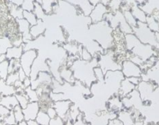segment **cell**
<instances>
[{"instance_id": "d4e9b609", "label": "cell", "mask_w": 159, "mask_h": 125, "mask_svg": "<svg viewBox=\"0 0 159 125\" xmlns=\"http://www.w3.org/2000/svg\"><path fill=\"white\" fill-rule=\"evenodd\" d=\"M23 17H24V19H25L30 24V27H31V26L35 25V24L38 23V20L37 16H35V14L33 13V12L25 11V10H24V12H23Z\"/></svg>"}, {"instance_id": "484cf974", "label": "cell", "mask_w": 159, "mask_h": 125, "mask_svg": "<svg viewBox=\"0 0 159 125\" xmlns=\"http://www.w3.org/2000/svg\"><path fill=\"white\" fill-rule=\"evenodd\" d=\"M9 60L0 62V79L6 80L9 75Z\"/></svg>"}, {"instance_id": "60d3db41", "label": "cell", "mask_w": 159, "mask_h": 125, "mask_svg": "<svg viewBox=\"0 0 159 125\" xmlns=\"http://www.w3.org/2000/svg\"><path fill=\"white\" fill-rule=\"evenodd\" d=\"M126 79H129V81L130 82H132L133 84L135 85L136 86L141 82V77H131V78H126Z\"/></svg>"}, {"instance_id": "7bdbcfd3", "label": "cell", "mask_w": 159, "mask_h": 125, "mask_svg": "<svg viewBox=\"0 0 159 125\" xmlns=\"http://www.w3.org/2000/svg\"><path fill=\"white\" fill-rule=\"evenodd\" d=\"M17 72H18V75H19V79L21 81V82H23V81H24V79L27 77V75H26V73L24 72V71L21 68H20L19 71H18Z\"/></svg>"}, {"instance_id": "e575fe53", "label": "cell", "mask_w": 159, "mask_h": 125, "mask_svg": "<svg viewBox=\"0 0 159 125\" xmlns=\"http://www.w3.org/2000/svg\"><path fill=\"white\" fill-rule=\"evenodd\" d=\"M3 121L6 124H16V119H15L14 114H13V110L10 111V114L4 117Z\"/></svg>"}, {"instance_id": "f1b7e54d", "label": "cell", "mask_w": 159, "mask_h": 125, "mask_svg": "<svg viewBox=\"0 0 159 125\" xmlns=\"http://www.w3.org/2000/svg\"><path fill=\"white\" fill-rule=\"evenodd\" d=\"M33 13L37 16L38 19H42L43 20L44 17L45 16V13L41 4L37 2H34V9Z\"/></svg>"}, {"instance_id": "7dc6e473", "label": "cell", "mask_w": 159, "mask_h": 125, "mask_svg": "<svg viewBox=\"0 0 159 125\" xmlns=\"http://www.w3.org/2000/svg\"><path fill=\"white\" fill-rule=\"evenodd\" d=\"M27 122V125H39V123L36 121V120H29Z\"/></svg>"}, {"instance_id": "ac0fdd59", "label": "cell", "mask_w": 159, "mask_h": 125, "mask_svg": "<svg viewBox=\"0 0 159 125\" xmlns=\"http://www.w3.org/2000/svg\"><path fill=\"white\" fill-rule=\"evenodd\" d=\"M7 7H8L9 13L10 14L11 17H13L16 20L24 18L23 17V12H24V10H23L22 7L14 5L13 3H10L8 1L7 2Z\"/></svg>"}, {"instance_id": "5bb4252c", "label": "cell", "mask_w": 159, "mask_h": 125, "mask_svg": "<svg viewBox=\"0 0 159 125\" xmlns=\"http://www.w3.org/2000/svg\"><path fill=\"white\" fill-rule=\"evenodd\" d=\"M137 88V86L135 85H134L132 82H130L129 81V79L125 78L121 82V85H120V87H119V92H118L117 95L119 97H126V96L129 95L133 90Z\"/></svg>"}, {"instance_id": "b9f144b4", "label": "cell", "mask_w": 159, "mask_h": 125, "mask_svg": "<svg viewBox=\"0 0 159 125\" xmlns=\"http://www.w3.org/2000/svg\"><path fill=\"white\" fill-rule=\"evenodd\" d=\"M31 82H32V80L30 79V78L29 77V76H27V77L26 78L24 81H23V85H24V89L30 87V86H31Z\"/></svg>"}, {"instance_id": "f546056e", "label": "cell", "mask_w": 159, "mask_h": 125, "mask_svg": "<svg viewBox=\"0 0 159 125\" xmlns=\"http://www.w3.org/2000/svg\"><path fill=\"white\" fill-rule=\"evenodd\" d=\"M13 114H14L15 119H16V123H20V122L23 121L24 120V113H23V109L20 106L17 105V106H15L13 110Z\"/></svg>"}, {"instance_id": "2e32d148", "label": "cell", "mask_w": 159, "mask_h": 125, "mask_svg": "<svg viewBox=\"0 0 159 125\" xmlns=\"http://www.w3.org/2000/svg\"><path fill=\"white\" fill-rule=\"evenodd\" d=\"M45 31V26L42 19H38L35 25L31 26L30 28V33L33 40L37 39L38 37L43 34Z\"/></svg>"}, {"instance_id": "603a6c76", "label": "cell", "mask_w": 159, "mask_h": 125, "mask_svg": "<svg viewBox=\"0 0 159 125\" xmlns=\"http://www.w3.org/2000/svg\"><path fill=\"white\" fill-rule=\"evenodd\" d=\"M41 5L43 8L45 14H51L54 10L55 5H57V4L55 3V0H42Z\"/></svg>"}, {"instance_id": "d6a6232c", "label": "cell", "mask_w": 159, "mask_h": 125, "mask_svg": "<svg viewBox=\"0 0 159 125\" xmlns=\"http://www.w3.org/2000/svg\"><path fill=\"white\" fill-rule=\"evenodd\" d=\"M18 80H20L18 72L10 73L6 79V82L10 86H14V84Z\"/></svg>"}, {"instance_id": "7402d4cb", "label": "cell", "mask_w": 159, "mask_h": 125, "mask_svg": "<svg viewBox=\"0 0 159 125\" xmlns=\"http://www.w3.org/2000/svg\"><path fill=\"white\" fill-rule=\"evenodd\" d=\"M36 121L39 123V125H49V122L51 118L48 117L46 111L40 110L38 115L36 117Z\"/></svg>"}, {"instance_id": "277c9868", "label": "cell", "mask_w": 159, "mask_h": 125, "mask_svg": "<svg viewBox=\"0 0 159 125\" xmlns=\"http://www.w3.org/2000/svg\"><path fill=\"white\" fill-rule=\"evenodd\" d=\"M38 58V51L35 49L25 50L20 58L21 68L27 76H30L31 67L34 61Z\"/></svg>"}, {"instance_id": "7a4b0ae2", "label": "cell", "mask_w": 159, "mask_h": 125, "mask_svg": "<svg viewBox=\"0 0 159 125\" xmlns=\"http://www.w3.org/2000/svg\"><path fill=\"white\" fill-rule=\"evenodd\" d=\"M125 79L121 70L116 71H108L105 74L104 83L108 90L113 95H117L121 82Z\"/></svg>"}, {"instance_id": "8d00e7d4", "label": "cell", "mask_w": 159, "mask_h": 125, "mask_svg": "<svg viewBox=\"0 0 159 125\" xmlns=\"http://www.w3.org/2000/svg\"><path fill=\"white\" fill-rule=\"evenodd\" d=\"M72 125H91V123L85 120L83 114H81L79 116V117L77 118V120H75Z\"/></svg>"}, {"instance_id": "7c38bea8", "label": "cell", "mask_w": 159, "mask_h": 125, "mask_svg": "<svg viewBox=\"0 0 159 125\" xmlns=\"http://www.w3.org/2000/svg\"><path fill=\"white\" fill-rule=\"evenodd\" d=\"M66 1L76 6H79V8L81 10L82 13H84L85 16H90L94 8L89 0H66Z\"/></svg>"}, {"instance_id": "ee69618b", "label": "cell", "mask_w": 159, "mask_h": 125, "mask_svg": "<svg viewBox=\"0 0 159 125\" xmlns=\"http://www.w3.org/2000/svg\"><path fill=\"white\" fill-rule=\"evenodd\" d=\"M108 125H123V123L116 117V118L112 119V120H110Z\"/></svg>"}, {"instance_id": "74e56055", "label": "cell", "mask_w": 159, "mask_h": 125, "mask_svg": "<svg viewBox=\"0 0 159 125\" xmlns=\"http://www.w3.org/2000/svg\"><path fill=\"white\" fill-rule=\"evenodd\" d=\"M49 125H66V123L63 120V119L57 116V117L50 120Z\"/></svg>"}, {"instance_id": "f907efd6", "label": "cell", "mask_w": 159, "mask_h": 125, "mask_svg": "<svg viewBox=\"0 0 159 125\" xmlns=\"http://www.w3.org/2000/svg\"><path fill=\"white\" fill-rule=\"evenodd\" d=\"M0 125H6V123L3 121V119L2 117H0Z\"/></svg>"}, {"instance_id": "6da1fadb", "label": "cell", "mask_w": 159, "mask_h": 125, "mask_svg": "<svg viewBox=\"0 0 159 125\" xmlns=\"http://www.w3.org/2000/svg\"><path fill=\"white\" fill-rule=\"evenodd\" d=\"M93 39L103 48L108 49L112 45V28L106 20L91 24L90 27Z\"/></svg>"}, {"instance_id": "cb8c5ba5", "label": "cell", "mask_w": 159, "mask_h": 125, "mask_svg": "<svg viewBox=\"0 0 159 125\" xmlns=\"http://www.w3.org/2000/svg\"><path fill=\"white\" fill-rule=\"evenodd\" d=\"M123 16H124L126 22L128 23V24H129L132 28L137 27V22H138V21L135 19V17H134V15L132 14L130 10H124V11H123Z\"/></svg>"}, {"instance_id": "836d02e7", "label": "cell", "mask_w": 159, "mask_h": 125, "mask_svg": "<svg viewBox=\"0 0 159 125\" xmlns=\"http://www.w3.org/2000/svg\"><path fill=\"white\" fill-rule=\"evenodd\" d=\"M94 74L95 76V79L98 82H104L105 80V73H104L103 70L100 68L99 66L94 68Z\"/></svg>"}, {"instance_id": "44dd1931", "label": "cell", "mask_w": 159, "mask_h": 125, "mask_svg": "<svg viewBox=\"0 0 159 125\" xmlns=\"http://www.w3.org/2000/svg\"><path fill=\"white\" fill-rule=\"evenodd\" d=\"M13 46L11 40L7 36L0 37V55L6 54L7 49Z\"/></svg>"}, {"instance_id": "bcb514c9", "label": "cell", "mask_w": 159, "mask_h": 125, "mask_svg": "<svg viewBox=\"0 0 159 125\" xmlns=\"http://www.w3.org/2000/svg\"><path fill=\"white\" fill-rule=\"evenodd\" d=\"M133 125H146V123H144V120H143L142 119H140V120H135L134 123Z\"/></svg>"}, {"instance_id": "f5cc1de1", "label": "cell", "mask_w": 159, "mask_h": 125, "mask_svg": "<svg viewBox=\"0 0 159 125\" xmlns=\"http://www.w3.org/2000/svg\"><path fill=\"white\" fill-rule=\"evenodd\" d=\"M147 125H159V123H149V124H147Z\"/></svg>"}, {"instance_id": "1f68e13d", "label": "cell", "mask_w": 159, "mask_h": 125, "mask_svg": "<svg viewBox=\"0 0 159 125\" xmlns=\"http://www.w3.org/2000/svg\"><path fill=\"white\" fill-rule=\"evenodd\" d=\"M35 0H23V4L21 6L23 10L29 12H33L34 9Z\"/></svg>"}, {"instance_id": "681fc988", "label": "cell", "mask_w": 159, "mask_h": 125, "mask_svg": "<svg viewBox=\"0 0 159 125\" xmlns=\"http://www.w3.org/2000/svg\"><path fill=\"white\" fill-rule=\"evenodd\" d=\"M16 125H27V122L26 121V120H23V121L16 123Z\"/></svg>"}, {"instance_id": "9c48e42d", "label": "cell", "mask_w": 159, "mask_h": 125, "mask_svg": "<svg viewBox=\"0 0 159 125\" xmlns=\"http://www.w3.org/2000/svg\"><path fill=\"white\" fill-rule=\"evenodd\" d=\"M40 110H41V108H40L38 102H30L28 105L24 109H23L24 120L26 121L29 120H35Z\"/></svg>"}, {"instance_id": "d590c367", "label": "cell", "mask_w": 159, "mask_h": 125, "mask_svg": "<svg viewBox=\"0 0 159 125\" xmlns=\"http://www.w3.org/2000/svg\"><path fill=\"white\" fill-rule=\"evenodd\" d=\"M80 55H81L82 59H83L84 61H87V62H90V61L92 60L93 58L91 53H90L89 51H88L86 48H83V49H82L81 53H80Z\"/></svg>"}, {"instance_id": "ffe728a7", "label": "cell", "mask_w": 159, "mask_h": 125, "mask_svg": "<svg viewBox=\"0 0 159 125\" xmlns=\"http://www.w3.org/2000/svg\"><path fill=\"white\" fill-rule=\"evenodd\" d=\"M130 11L138 22L146 23L147 16L145 14V12L142 10V9H140L137 6H134L131 7Z\"/></svg>"}, {"instance_id": "11a10c76", "label": "cell", "mask_w": 159, "mask_h": 125, "mask_svg": "<svg viewBox=\"0 0 159 125\" xmlns=\"http://www.w3.org/2000/svg\"></svg>"}, {"instance_id": "f35d334b", "label": "cell", "mask_w": 159, "mask_h": 125, "mask_svg": "<svg viewBox=\"0 0 159 125\" xmlns=\"http://www.w3.org/2000/svg\"><path fill=\"white\" fill-rule=\"evenodd\" d=\"M46 113L48 114V117H49L51 119L54 118V117H57L58 116L57 113H56V110H55V108L53 107V106H49V107L47 108Z\"/></svg>"}, {"instance_id": "5b68a950", "label": "cell", "mask_w": 159, "mask_h": 125, "mask_svg": "<svg viewBox=\"0 0 159 125\" xmlns=\"http://www.w3.org/2000/svg\"><path fill=\"white\" fill-rule=\"evenodd\" d=\"M121 65V71L125 78L142 77L143 70L139 65L131 62L130 60H125Z\"/></svg>"}, {"instance_id": "d6986e66", "label": "cell", "mask_w": 159, "mask_h": 125, "mask_svg": "<svg viewBox=\"0 0 159 125\" xmlns=\"http://www.w3.org/2000/svg\"><path fill=\"white\" fill-rule=\"evenodd\" d=\"M16 93V88L13 86H10L6 82V80L0 79V95L11 96L15 95Z\"/></svg>"}, {"instance_id": "3957f363", "label": "cell", "mask_w": 159, "mask_h": 125, "mask_svg": "<svg viewBox=\"0 0 159 125\" xmlns=\"http://www.w3.org/2000/svg\"><path fill=\"white\" fill-rule=\"evenodd\" d=\"M133 31L141 43L144 45H156L155 34L152 30H150L146 23L137 22V26L133 28Z\"/></svg>"}, {"instance_id": "9a60e30c", "label": "cell", "mask_w": 159, "mask_h": 125, "mask_svg": "<svg viewBox=\"0 0 159 125\" xmlns=\"http://www.w3.org/2000/svg\"><path fill=\"white\" fill-rule=\"evenodd\" d=\"M17 105L19 104H18L17 99L15 95L3 96L0 100V106H4L10 110H13V108Z\"/></svg>"}, {"instance_id": "8fae6325", "label": "cell", "mask_w": 159, "mask_h": 125, "mask_svg": "<svg viewBox=\"0 0 159 125\" xmlns=\"http://www.w3.org/2000/svg\"><path fill=\"white\" fill-rule=\"evenodd\" d=\"M117 118L123 125H133L135 122V117L134 116V109H123L117 113Z\"/></svg>"}, {"instance_id": "ba28073f", "label": "cell", "mask_w": 159, "mask_h": 125, "mask_svg": "<svg viewBox=\"0 0 159 125\" xmlns=\"http://www.w3.org/2000/svg\"><path fill=\"white\" fill-rule=\"evenodd\" d=\"M16 24H17L18 31L20 33L22 34L23 41L24 44H27L33 40L31 35L30 33V25L25 19L22 18V19H16Z\"/></svg>"}, {"instance_id": "db71d44e", "label": "cell", "mask_w": 159, "mask_h": 125, "mask_svg": "<svg viewBox=\"0 0 159 125\" xmlns=\"http://www.w3.org/2000/svg\"><path fill=\"white\" fill-rule=\"evenodd\" d=\"M6 125H16V124H6Z\"/></svg>"}, {"instance_id": "4316f807", "label": "cell", "mask_w": 159, "mask_h": 125, "mask_svg": "<svg viewBox=\"0 0 159 125\" xmlns=\"http://www.w3.org/2000/svg\"><path fill=\"white\" fill-rule=\"evenodd\" d=\"M25 93L27 94V97L30 100V102H39L40 97L38 93L35 89H33L31 87L26 88Z\"/></svg>"}, {"instance_id": "4dcf8cb0", "label": "cell", "mask_w": 159, "mask_h": 125, "mask_svg": "<svg viewBox=\"0 0 159 125\" xmlns=\"http://www.w3.org/2000/svg\"><path fill=\"white\" fill-rule=\"evenodd\" d=\"M146 24L147 25H148V27L150 28V30H152V31L157 32L159 30L158 24L156 22V20L154 19L153 16H147Z\"/></svg>"}, {"instance_id": "30bf717a", "label": "cell", "mask_w": 159, "mask_h": 125, "mask_svg": "<svg viewBox=\"0 0 159 125\" xmlns=\"http://www.w3.org/2000/svg\"><path fill=\"white\" fill-rule=\"evenodd\" d=\"M154 88V86L152 82H147V81H142L137 86V89L140 93V95L143 101H148V96L152 93Z\"/></svg>"}, {"instance_id": "8992f818", "label": "cell", "mask_w": 159, "mask_h": 125, "mask_svg": "<svg viewBox=\"0 0 159 125\" xmlns=\"http://www.w3.org/2000/svg\"><path fill=\"white\" fill-rule=\"evenodd\" d=\"M73 104V101L70 100H63L56 101L53 103V107L56 110L57 115L65 121L66 123L68 121V114L72 105Z\"/></svg>"}, {"instance_id": "52a82bcc", "label": "cell", "mask_w": 159, "mask_h": 125, "mask_svg": "<svg viewBox=\"0 0 159 125\" xmlns=\"http://www.w3.org/2000/svg\"><path fill=\"white\" fill-rule=\"evenodd\" d=\"M108 13V8L107 6L102 3H98L94 6L90 14V18L92 24H97L104 20L105 16Z\"/></svg>"}, {"instance_id": "c3c4849f", "label": "cell", "mask_w": 159, "mask_h": 125, "mask_svg": "<svg viewBox=\"0 0 159 125\" xmlns=\"http://www.w3.org/2000/svg\"><path fill=\"white\" fill-rule=\"evenodd\" d=\"M7 60V55H6V54H2L0 55V62H4V61Z\"/></svg>"}, {"instance_id": "4fadbf2b", "label": "cell", "mask_w": 159, "mask_h": 125, "mask_svg": "<svg viewBox=\"0 0 159 125\" xmlns=\"http://www.w3.org/2000/svg\"><path fill=\"white\" fill-rule=\"evenodd\" d=\"M124 109L123 103H122L121 97L118 95H114L111 97V98L108 101V106L107 110L111 112H114L117 114L120 110Z\"/></svg>"}, {"instance_id": "ab89813d", "label": "cell", "mask_w": 159, "mask_h": 125, "mask_svg": "<svg viewBox=\"0 0 159 125\" xmlns=\"http://www.w3.org/2000/svg\"><path fill=\"white\" fill-rule=\"evenodd\" d=\"M89 1L90 2H91V5H92L93 6H96L98 3H102L104 4V5L107 6L108 4V2H109L110 0H89Z\"/></svg>"}, {"instance_id": "f6af8a7d", "label": "cell", "mask_w": 159, "mask_h": 125, "mask_svg": "<svg viewBox=\"0 0 159 125\" xmlns=\"http://www.w3.org/2000/svg\"><path fill=\"white\" fill-rule=\"evenodd\" d=\"M9 2L13 3L14 5L18 6H21L23 4V0H7Z\"/></svg>"}, {"instance_id": "816d5d0a", "label": "cell", "mask_w": 159, "mask_h": 125, "mask_svg": "<svg viewBox=\"0 0 159 125\" xmlns=\"http://www.w3.org/2000/svg\"><path fill=\"white\" fill-rule=\"evenodd\" d=\"M35 2H38V3H40V4H42V0H35Z\"/></svg>"}, {"instance_id": "83f0119b", "label": "cell", "mask_w": 159, "mask_h": 125, "mask_svg": "<svg viewBox=\"0 0 159 125\" xmlns=\"http://www.w3.org/2000/svg\"><path fill=\"white\" fill-rule=\"evenodd\" d=\"M9 74L10 73L17 72L20 68H21L20 63V59H12L9 61Z\"/></svg>"}, {"instance_id": "e0dca14e", "label": "cell", "mask_w": 159, "mask_h": 125, "mask_svg": "<svg viewBox=\"0 0 159 125\" xmlns=\"http://www.w3.org/2000/svg\"><path fill=\"white\" fill-rule=\"evenodd\" d=\"M24 46H12L7 49L6 52L7 60H12V59H20L24 53Z\"/></svg>"}]
</instances>
